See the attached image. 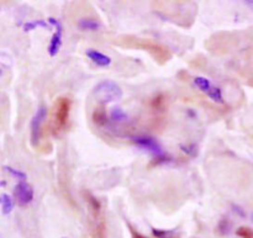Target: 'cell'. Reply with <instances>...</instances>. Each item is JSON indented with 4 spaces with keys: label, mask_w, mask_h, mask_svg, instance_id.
Masks as SVG:
<instances>
[{
    "label": "cell",
    "mask_w": 253,
    "mask_h": 238,
    "mask_svg": "<svg viewBox=\"0 0 253 238\" xmlns=\"http://www.w3.org/2000/svg\"><path fill=\"white\" fill-rule=\"evenodd\" d=\"M93 120L94 122L98 123V125H104V123L108 121V118H106L105 110L103 108H98L93 114Z\"/></svg>",
    "instance_id": "obj_12"
},
{
    "label": "cell",
    "mask_w": 253,
    "mask_h": 238,
    "mask_svg": "<svg viewBox=\"0 0 253 238\" xmlns=\"http://www.w3.org/2000/svg\"><path fill=\"white\" fill-rule=\"evenodd\" d=\"M208 96H209L210 99H212L214 101H216V103H222L221 91H220V89L216 88V86H214V88L211 89V91L208 94Z\"/></svg>",
    "instance_id": "obj_16"
},
{
    "label": "cell",
    "mask_w": 253,
    "mask_h": 238,
    "mask_svg": "<svg viewBox=\"0 0 253 238\" xmlns=\"http://www.w3.org/2000/svg\"><path fill=\"white\" fill-rule=\"evenodd\" d=\"M0 74H1V69H0Z\"/></svg>",
    "instance_id": "obj_21"
},
{
    "label": "cell",
    "mask_w": 253,
    "mask_h": 238,
    "mask_svg": "<svg viewBox=\"0 0 253 238\" xmlns=\"http://www.w3.org/2000/svg\"><path fill=\"white\" fill-rule=\"evenodd\" d=\"M86 56H88L89 59L94 62L95 64L100 67H106L111 63V58L106 54L101 53V52L96 51V49H88L86 51Z\"/></svg>",
    "instance_id": "obj_7"
},
{
    "label": "cell",
    "mask_w": 253,
    "mask_h": 238,
    "mask_svg": "<svg viewBox=\"0 0 253 238\" xmlns=\"http://www.w3.org/2000/svg\"><path fill=\"white\" fill-rule=\"evenodd\" d=\"M153 234L156 235L158 238H177L174 236V234L173 232H169V231H158V230H153Z\"/></svg>",
    "instance_id": "obj_18"
},
{
    "label": "cell",
    "mask_w": 253,
    "mask_h": 238,
    "mask_svg": "<svg viewBox=\"0 0 253 238\" xmlns=\"http://www.w3.org/2000/svg\"><path fill=\"white\" fill-rule=\"evenodd\" d=\"M84 197H85V201L86 204H88V206L90 207L91 211L94 212V214H98L99 211H100V202L96 200V198H94L93 195L90 194V193H84Z\"/></svg>",
    "instance_id": "obj_10"
},
{
    "label": "cell",
    "mask_w": 253,
    "mask_h": 238,
    "mask_svg": "<svg viewBox=\"0 0 253 238\" xmlns=\"http://www.w3.org/2000/svg\"><path fill=\"white\" fill-rule=\"evenodd\" d=\"M135 143L137 146H140L141 148H143V150L148 151V152H151L152 155L157 156L158 158H165L166 157L165 152H163V150L161 148V146L158 145V143L156 142L153 138L137 137V138H135Z\"/></svg>",
    "instance_id": "obj_5"
},
{
    "label": "cell",
    "mask_w": 253,
    "mask_h": 238,
    "mask_svg": "<svg viewBox=\"0 0 253 238\" xmlns=\"http://www.w3.org/2000/svg\"><path fill=\"white\" fill-rule=\"evenodd\" d=\"M111 119H113L114 121H125L126 119H127V115H126V113L124 110H121L120 108H114L113 110H111V114H110Z\"/></svg>",
    "instance_id": "obj_13"
},
{
    "label": "cell",
    "mask_w": 253,
    "mask_h": 238,
    "mask_svg": "<svg viewBox=\"0 0 253 238\" xmlns=\"http://www.w3.org/2000/svg\"><path fill=\"white\" fill-rule=\"evenodd\" d=\"M132 235H133V238H146V237H143V236H141L140 234H136L135 231H132Z\"/></svg>",
    "instance_id": "obj_19"
},
{
    "label": "cell",
    "mask_w": 253,
    "mask_h": 238,
    "mask_svg": "<svg viewBox=\"0 0 253 238\" xmlns=\"http://www.w3.org/2000/svg\"><path fill=\"white\" fill-rule=\"evenodd\" d=\"M0 205H1V211L4 215L10 214L14 209V200L10 195L1 194L0 195Z\"/></svg>",
    "instance_id": "obj_8"
},
{
    "label": "cell",
    "mask_w": 253,
    "mask_h": 238,
    "mask_svg": "<svg viewBox=\"0 0 253 238\" xmlns=\"http://www.w3.org/2000/svg\"><path fill=\"white\" fill-rule=\"evenodd\" d=\"M47 118V109L44 106L40 108L37 110L36 115L34 116L31 121V141L34 145H36L40 140V135H41L42 123Z\"/></svg>",
    "instance_id": "obj_4"
},
{
    "label": "cell",
    "mask_w": 253,
    "mask_h": 238,
    "mask_svg": "<svg viewBox=\"0 0 253 238\" xmlns=\"http://www.w3.org/2000/svg\"><path fill=\"white\" fill-rule=\"evenodd\" d=\"M69 110H71V101L67 98H59L56 103V111H54V130L57 132L66 127L69 119Z\"/></svg>",
    "instance_id": "obj_2"
},
{
    "label": "cell",
    "mask_w": 253,
    "mask_h": 238,
    "mask_svg": "<svg viewBox=\"0 0 253 238\" xmlns=\"http://www.w3.org/2000/svg\"><path fill=\"white\" fill-rule=\"evenodd\" d=\"M237 235L241 238H253V231L249 227H240L237 230Z\"/></svg>",
    "instance_id": "obj_17"
},
{
    "label": "cell",
    "mask_w": 253,
    "mask_h": 238,
    "mask_svg": "<svg viewBox=\"0 0 253 238\" xmlns=\"http://www.w3.org/2000/svg\"><path fill=\"white\" fill-rule=\"evenodd\" d=\"M252 219H253V214H252Z\"/></svg>",
    "instance_id": "obj_22"
},
{
    "label": "cell",
    "mask_w": 253,
    "mask_h": 238,
    "mask_svg": "<svg viewBox=\"0 0 253 238\" xmlns=\"http://www.w3.org/2000/svg\"><path fill=\"white\" fill-rule=\"evenodd\" d=\"M4 169L6 170V172H9L11 175H14L15 178H17L19 182H26V174H25L24 172H20V170L14 169V168L11 167H5Z\"/></svg>",
    "instance_id": "obj_15"
},
{
    "label": "cell",
    "mask_w": 253,
    "mask_h": 238,
    "mask_svg": "<svg viewBox=\"0 0 253 238\" xmlns=\"http://www.w3.org/2000/svg\"><path fill=\"white\" fill-rule=\"evenodd\" d=\"M194 84L199 90H202L203 93L205 94H209L210 91H211V89L214 88V86L211 85V81H210L209 79L204 78V77H197V78L194 79Z\"/></svg>",
    "instance_id": "obj_9"
},
{
    "label": "cell",
    "mask_w": 253,
    "mask_h": 238,
    "mask_svg": "<svg viewBox=\"0 0 253 238\" xmlns=\"http://www.w3.org/2000/svg\"><path fill=\"white\" fill-rule=\"evenodd\" d=\"M14 197L19 205L24 206V205L30 204L34 199V190H32L31 185L27 184L26 182H19L15 185L14 189Z\"/></svg>",
    "instance_id": "obj_3"
},
{
    "label": "cell",
    "mask_w": 253,
    "mask_h": 238,
    "mask_svg": "<svg viewBox=\"0 0 253 238\" xmlns=\"http://www.w3.org/2000/svg\"><path fill=\"white\" fill-rule=\"evenodd\" d=\"M79 26L83 30H89V31H94V30H98L100 27V24H99L96 20L91 19H83L79 21Z\"/></svg>",
    "instance_id": "obj_11"
},
{
    "label": "cell",
    "mask_w": 253,
    "mask_h": 238,
    "mask_svg": "<svg viewBox=\"0 0 253 238\" xmlns=\"http://www.w3.org/2000/svg\"><path fill=\"white\" fill-rule=\"evenodd\" d=\"M246 4H247V5H249V6H250V7H251V9L253 10V1H246Z\"/></svg>",
    "instance_id": "obj_20"
},
{
    "label": "cell",
    "mask_w": 253,
    "mask_h": 238,
    "mask_svg": "<svg viewBox=\"0 0 253 238\" xmlns=\"http://www.w3.org/2000/svg\"><path fill=\"white\" fill-rule=\"evenodd\" d=\"M46 26H47V22L42 21V20H36V21L25 22L24 30L26 32H29V31H31V30L36 29V27H46Z\"/></svg>",
    "instance_id": "obj_14"
},
{
    "label": "cell",
    "mask_w": 253,
    "mask_h": 238,
    "mask_svg": "<svg viewBox=\"0 0 253 238\" xmlns=\"http://www.w3.org/2000/svg\"><path fill=\"white\" fill-rule=\"evenodd\" d=\"M49 24L56 26L57 31L54 32V35L52 36L51 42H49V46H48V52L51 56H56L58 53L59 48H61V44H62V25L58 20L53 19V17H49L48 19Z\"/></svg>",
    "instance_id": "obj_6"
},
{
    "label": "cell",
    "mask_w": 253,
    "mask_h": 238,
    "mask_svg": "<svg viewBox=\"0 0 253 238\" xmlns=\"http://www.w3.org/2000/svg\"><path fill=\"white\" fill-rule=\"evenodd\" d=\"M94 95L98 100L103 101V103H114V101L120 100L121 96H123V90L114 81L103 80L95 85Z\"/></svg>",
    "instance_id": "obj_1"
}]
</instances>
